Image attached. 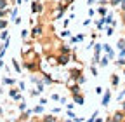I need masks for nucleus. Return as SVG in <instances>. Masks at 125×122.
<instances>
[{
	"label": "nucleus",
	"mask_w": 125,
	"mask_h": 122,
	"mask_svg": "<svg viewBox=\"0 0 125 122\" xmlns=\"http://www.w3.org/2000/svg\"><path fill=\"white\" fill-rule=\"evenodd\" d=\"M122 117H123L122 112H118V113H115L111 119H108V122H122Z\"/></svg>",
	"instance_id": "1"
},
{
	"label": "nucleus",
	"mask_w": 125,
	"mask_h": 122,
	"mask_svg": "<svg viewBox=\"0 0 125 122\" xmlns=\"http://www.w3.org/2000/svg\"><path fill=\"white\" fill-rule=\"evenodd\" d=\"M109 99H111V94H109V91H106V93H104V96H103V105L106 106V105L109 103Z\"/></svg>",
	"instance_id": "2"
},
{
	"label": "nucleus",
	"mask_w": 125,
	"mask_h": 122,
	"mask_svg": "<svg viewBox=\"0 0 125 122\" xmlns=\"http://www.w3.org/2000/svg\"><path fill=\"white\" fill-rule=\"evenodd\" d=\"M104 51L108 52V58H113V56H115V52H113V49H111V47H109V45H104Z\"/></svg>",
	"instance_id": "3"
},
{
	"label": "nucleus",
	"mask_w": 125,
	"mask_h": 122,
	"mask_svg": "<svg viewBox=\"0 0 125 122\" xmlns=\"http://www.w3.org/2000/svg\"><path fill=\"white\" fill-rule=\"evenodd\" d=\"M75 101H76L78 105H82V103H83V98H82V96H76V94H75Z\"/></svg>",
	"instance_id": "4"
},
{
	"label": "nucleus",
	"mask_w": 125,
	"mask_h": 122,
	"mask_svg": "<svg viewBox=\"0 0 125 122\" xmlns=\"http://www.w3.org/2000/svg\"><path fill=\"white\" fill-rule=\"evenodd\" d=\"M118 49H125V40H120L118 42Z\"/></svg>",
	"instance_id": "5"
},
{
	"label": "nucleus",
	"mask_w": 125,
	"mask_h": 122,
	"mask_svg": "<svg viewBox=\"0 0 125 122\" xmlns=\"http://www.w3.org/2000/svg\"><path fill=\"white\" fill-rule=\"evenodd\" d=\"M108 59H109L108 56H106V58H103V61H101V66H106V65H108Z\"/></svg>",
	"instance_id": "6"
},
{
	"label": "nucleus",
	"mask_w": 125,
	"mask_h": 122,
	"mask_svg": "<svg viewBox=\"0 0 125 122\" xmlns=\"http://www.w3.org/2000/svg\"><path fill=\"white\" fill-rule=\"evenodd\" d=\"M123 98H125V89H123V91H122V93H120V94H118V99H120V101H122V99H123Z\"/></svg>",
	"instance_id": "7"
},
{
	"label": "nucleus",
	"mask_w": 125,
	"mask_h": 122,
	"mask_svg": "<svg viewBox=\"0 0 125 122\" xmlns=\"http://www.w3.org/2000/svg\"><path fill=\"white\" fill-rule=\"evenodd\" d=\"M59 61H61V63H68V56H66V58H64V56H61Z\"/></svg>",
	"instance_id": "8"
},
{
	"label": "nucleus",
	"mask_w": 125,
	"mask_h": 122,
	"mask_svg": "<svg viewBox=\"0 0 125 122\" xmlns=\"http://www.w3.org/2000/svg\"><path fill=\"white\" fill-rule=\"evenodd\" d=\"M43 122H56V119H54V117H47Z\"/></svg>",
	"instance_id": "9"
},
{
	"label": "nucleus",
	"mask_w": 125,
	"mask_h": 122,
	"mask_svg": "<svg viewBox=\"0 0 125 122\" xmlns=\"http://www.w3.org/2000/svg\"><path fill=\"white\" fill-rule=\"evenodd\" d=\"M106 33H108V35H113V28H111V26L106 28Z\"/></svg>",
	"instance_id": "10"
},
{
	"label": "nucleus",
	"mask_w": 125,
	"mask_h": 122,
	"mask_svg": "<svg viewBox=\"0 0 125 122\" xmlns=\"http://www.w3.org/2000/svg\"><path fill=\"white\" fill-rule=\"evenodd\" d=\"M0 9H2V11L5 9V0H0Z\"/></svg>",
	"instance_id": "11"
},
{
	"label": "nucleus",
	"mask_w": 125,
	"mask_h": 122,
	"mask_svg": "<svg viewBox=\"0 0 125 122\" xmlns=\"http://www.w3.org/2000/svg\"><path fill=\"white\" fill-rule=\"evenodd\" d=\"M111 4L113 5H118V4H122V0H111Z\"/></svg>",
	"instance_id": "12"
},
{
	"label": "nucleus",
	"mask_w": 125,
	"mask_h": 122,
	"mask_svg": "<svg viewBox=\"0 0 125 122\" xmlns=\"http://www.w3.org/2000/svg\"><path fill=\"white\" fill-rule=\"evenodd\" d=\"M111 82H113V84L116 85V84H118V77H113V79H111Z\"/></svg>",
	"instance_id": "13"
},
{
	"label": "nucleus",
	"mask_w": 125,
	"mask_h": 122,
	"mask_svg": "<svg viewBox=\"0 0 125 122\" xmlns=\"http://www.w3.org/2000/svg\"><path fill=\"white\" fill-rule=\"evenodd\" d=\"M125 56V49H120V58H123Z\"/></svg>",
	"instance_id": "14"
},
{
	"label": "nucleus",
	"mask_w": 125,
	"mask_h": 122,
	"mask_svg": "<svg viewBox=\"0 0 125 122\" xmlns=\"http://www.w3.org/2000/svg\"><path fill=\"white\" fill-rule=\"evenodd\" d=\"M5 26V21H0V28H4Z\"/></svg>",
	"instance_id": "15"
},
{
	"label": "nucleus",
	"mask_w": 125,
	"mask_h": 122,
	"mask_svg": "<svg viewBox=\"0 0 125 122\" xmlns=\"http://www.w3.org/2000/svg\"><path fill=\"white\" fill-rule=\"evenodd\" d=\"M122 110H125V101H123V103H122Z\"/></svg>",
	"instance_id": "16"
},
{
	"label": "nucleus",
	"mask_w": 125,
	"mask_h": 122,
	"mask_svg": "<svg viewBox=\"0 0 125 122\" xmlns=\"http://www.w3.org/2000/svg\"><path fill=\"white\" fill-rule=\"evenodd\" d=\"M2 14H4V11H2V9H0V16H2Z\"/></svg>",
	"instance_id": "17"
},
{
	"label": "nucleus",
	"mask_w": 125,
	"mask_h": 122,
	"mask_svg": "<svg viewBox=\"0 0 125 122\" xmlns=\"http://www.w3.org/2000/svg\"><path fill=\"white\" fill-rule=\"evenodd\" d=\"M73 122H75V120H73Z\"/></svg>",
	"instance_id": "18"
}]
</instances>
